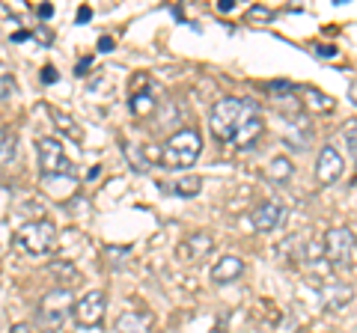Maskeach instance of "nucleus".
<instances>
[{
  "mask_svg": "<svg viewBox=\"0 0 357 333\" xmlns=\"http://www.w3.org/2000/svg\"><path fill=\"white\" fill-rule=\"evenodd\" d=\"M283 217H286V208L280 203H274V199H268V203H259L250 212V226L256 232H274L280 229Z\"/></svg>",
  "mask_w": 357,
  "mask_h": 333,
  "instance_id": "1a4fd4ad",
  "label": "nucleus"
},
{
  "mask_svg": "<svg viewBox=\"0 0 357 333\" xmlns=\"http://www.w3.org/2000/svg\"><path fill=\"white\" fill-rule=\"evenodd\" d=\"M54 125L63 128L72 140H81V137H84V134H81V128L75 125V119H72V116H66V114H60V110H54Z\"/></svg>",
  "mask_w": 357,
  "mask_h": 333,
  "instance_id": "412c9836",
  "label": "nucleus"
},
{
  "mask_svg": "<svg viewBox=\"0 0 357 333\" xmlns=\"http://www.w3.org/2000/svg\"><path fill=\"white\" fill-rule=\"evenodd\" d=\"M13 333H27V325H18V327H15Z\"/></svg>",
  "mask_w": 357,
  "mask_h": 333,
  "instance_id": "7c9ffc66",
  "label": "nucleus"
},
{
  "mask_svg": "<svg viewBox=\"0 0 357 333\" xmlns=\"http://www.w3.org/2000/svg\"><path fill=\"white\" fill-rule=\"evenodd\" d=\"M105 313H107V295L102 288H93V292H86L84 297H77L75 301V309H72V318L77 327H98L105 321Z\"/></svg>",
  "mask_w": 357,
  "mask_h": 333,
  "instance_id": "0eeeda50",
  "label": "nucleus"
},
{
  "mask_svg": "<svg viewBox=\"0 0 357 333\" xmlns=\"http://www.w3.org/2000/svg\"><path fill=\"white\" fill-rule=\"evenodd\" d=\"M262 131H265V122H262V116H256V119H250V122H248V125H244V128H241V134H238L236 140H232V146H236V149H250V146H253V143H256V140H259V137H262Z\"/></svg>",
  "mask_w": 357,
  "mask_h": 333,
  "instance_id": "dca6fc26",
  "label": "nucleus"
},
{
  "mask_svg": "<svg viewBox=\"0 0 357 333\" xmlns=\"http://www.w3.org/2000/svg\"><path fill=\"white\" fill-rule=\"evenodd\" d=\"M211 247H215V241H211L208 232H194V235L178 247V256L188 259V262H199L203 256H208Z\"/></svg>",
  "mask_w": 357,
  "mask_h": 333,
  "instance_id": "9b49d317",
  "label": "nucleus"
},
{
  "mask_svg": "<svg viewBox=\"0 0 357 333\" xmlns=\"http://www.w3.org/2000/svg\"><path fill=\"white\" fill-rule=\"evenodd\" d=\"M18 158V134L15 131H3L0 134V166H9Z\"/></svg>",
  "mask_w": 357,
  "mask_h": 333,
  "instance_id": "f3484780",
  "label": "nucleus"
},
{
  "mask_svg": "<svg viewBox=\"0 0 357 333\" xmlns=\"http://www.w3.org/2000/svg\"><path fill=\"white\" fill-rule=\"evenodd\" d=\"M86 69H89V60H81V63H77V75H81V77H84Z\"/></svg>",
  "mask_w": 357,
  "mask_h": 333,
  "instance_id": "c756f323",
  "label": "nucleus"
},
{
  "mask_svg": "<svg viewBox=\"0 0 357 333\" xmlns=\"http://www.w3.org/2000/svg\"><path fill=\"white\" fill-rule=\"evenodd\" d=\"M128 107H131L134 116H146L155 110V98H152V93H131Z\"/></svg>",
  "mask_w": 357,
  "mask_h": 333,
  "instance_id": "a211bd4d",
  "label": "nucleus"
},
{
  "mask_svg": "<svg viewBox=\"0 0 357 333\" xmlns=\"http://www.w3.org/2000/svg\"><path fill=\"white\" fill-rule=\"evenodd\" d=\"M15 93H18L15 77L9 75V72H0V102H13Z\"/></svg>",
  "mask_w": 357,
  "mask_h": 333,
  "instance_id": "4be33fe9",
  "label": "nucleus"
},
{
  "mask_svg": "<svg viewBox=\"0 0 357 333\" xmlns=\"http://www.w3.org/2000/svg\"><path fill=\"white\" fill-rule=\"evenodd\" d=\"M319 295H321V301H325L331 309H340V307H345V304L351 301V288L342 286V283H328V286H321Z\"/></svg>",
  "mask_w": 357,
  "mask_h": 333,
  "instance_id": "4468645a",
  "label": "nucleus"
},
{
  "mask_svg": "<svg viewBox=\"0 0 357 333\" xmlns=\"http://www.w3.org/2000/svg\"><path fill=\"white\" fill-rule=\"evenodd\" d=\"M155 325V318L149 313H137V309H128L122 313L114 325V333H149Z\"/></svg>",
  "mask_w": 357,
  "mask_h": 333,
  "instance_id": "9d476101",
  "label": "nucleus"
},
{
  "mask_svg": "<svg viewBox=\"0 0 357 333\" xmlns=\"http://www.w3.org/2000/svg\"><path fill=\"white\" fill-rule=\"evenodd\" d=\"M57 81V72H54V65H45L42 69V84H54Z\"/></svg>",
  "mask_w": 357,
  "mask_h": 333,
  "instance_id": "393cba45",
  "label": "nucleus"
},
{
  "mask_svg": "<svg viewBox=\"0 0 357 333\" xmlns=\"http://www.w3.org/2000/svg\"><path fill=\"white\" fill-rule=\"evenodd\" d=\"M256 116H259V104H256L253 98L227 95V98H218L215 107H211L208 128L220 143H232L241 134V128Z\"/></svg>",
  "mask_w": 357,
  "mask_h": 333,
  "instance_id": "f257e3e1",
  "label": "nucleus"
},
{
  "mask_svg": "<svg viewBox=\"0 0 357 333\" xmlns=\"http://www.w3.org/2000/svg\"><path fill=\"white\" fill-rule=\"evenodd\" d=\"M89 18H93V9H89V6L77 9V21H81V24H84V21H89Z\"/></svg>",
  "mask_w": 357,
  "mask_h": 333,
  "instance_id": "cd10ccee",
  "label": "nucleus"
},
{
  "mask_svg": "<svg viewBox=\"0 0 357 333\" xmlns=\"http://www.w3.org/2000/svg\"><path fill=\"white\" fill-rule=\"evenodd\" d=\"M342 140H345V149H349L351 161L357 164V119H349L342 128Z\"/></svg>",
  "mask_w": 357,
  "mask_h": 333,
  "instance_id": "aec40b11",
  "label": "nucleus"
},
{
  "mask_svg": "<svg viewBox=\"0 0 357 333\" xmlns=\"http://www.w3.org/2000/svg\"><path fill=\"white\" fill-rule=\"evenodd\" d=\"M248 18L250 21H268V18H271V9H268V6H250Z\"/></svg>",
  "mask_w": 357,
  "mask_h": 333,
  "instance_id": "b1692460",
  "label": "nucleus"
},
{
  "mask_svg": "<svg viewBox=\"0 0 357 333\" xmlns=\"http://www.w3.org/2000/svg\"><path fill=\"white\" fill-rule=\"evenodd\" d=\"M354 235H351V229H345V226H331L325 232V241H321V250H325V259L331 268H349L351 259H354Z\"/></svg>",
  "mask_w": 357,
  "mask_h": 333,
  "instance_id": "39448f33",
  "label": "nucleus"
},
{
  "mask_svg": "<svg viewBox=\"0 0 357 333\" xmlns=\"http://www.w3.org/2000/svg\"><path fill=\"white\" fill-rule=\"evenodd\" d=\"M351 98H354V104H357V86H351Z\"/></svg>",
  "mask_w": 357,
  "mask_h": 333,
  "instance_id": "2f4dec72",
  "label": "nucleus"
},
{
  "mask_svg": "<svg viewBox=\"0 0 357 333\" xmlns=\"http://www.w3.org/2000/svg\"><path fill=\"white\" fill-rule=\"evenodd\" d=\"M15 244L30 256H45L57 247V226L51 220H27L15 232Z\"/></svg>",
  "mask_w": 357,
  "mask_h": 333,
  "instance_id": "20e7f679",
  "label": "nucleus"
},
{
  "mask_svg": "<svg viewBox=\"0 0 357 333\" xmlns=\"http://www.w3.org/2000/svg\"><path fill=\"white\" fill-rule=\"evenodd\" d=\"M158 187L170 196H197L203 191V179H199V176H182V179H176V182H158Z\"/></svg>",
  "mask_w": 357,
  "mask_h": 333,
  "instance_id": "ddd939ff",
  "label": "nucleus"
},
{
  "mask_svg": "<svg viewBox=\"0 0 357 333\" xmlns=\"http://www.w3.org/2000/svg\"><path fill=\"white\" fill-rule=\"evenodd\" d=\"M292 176H295L292 158H286V155H274L271 164H268V179L277 182V185H283V182L292 179Z\"/></svg>",
  "mask_w": 357,
  "mask_h": 333,
  "instance_id": "2eb2a0df",
  "label": "nucleus"
},
{
  "mask_svg": "<svg viewBox=\"0 0 357 333\" xmlns=\"http://www.w3.org/2000/svg\"><path fill=\"white\" fill-rule=\"evenodd\" d=\"M36 152H39L42 182H51V179L77 182L75 164L69 161V155H66V149H63L60 140H54V137H39V140H36Z\"/></svg>",
  "mask_w": 357,
  "mask_h": 333,
  "instance_id": "7ed1b4c3",
  "label": "nucleus"
},
{
  "mask_svg": "<svg viewBox=\"0 0 357 333\" xmlns=\"http://www.w3.org/2000/svg\"><path fill=\"white\" fill-rule=\"evenodd\" d=\"M36 15H39V18H51V15H54V6H51V3H42V6L36 9Z\"/></svg>",
  "mask_w": 357,
  "mask_h": 333,
  "instance_id": "bb28decb",
  "label": "nucleus"
},
{
  "mask_svg": "<svg viewBox=\"0 0 357 333\" xmlns=\"http://www.w3.org/2000/svg\"><path fill=\"white\" fill-rule=\"evenodd\" d=\"M236 9V0H218V13H232Z\"/></svg>",
  "mask_w": 357,
  "mask_h": 333,
  "instance_id": "a878e982",
  "label": "nucleus"
},
{
  "mask_svg": "<svg viewBox=\"0 0 357 333\" xmlns=\"http://www.w3.org/2000/svg\"><path fill=\"white\" fill-rule=\"evenodd\" d=\"M3 131H6V128H3V122H0V134H3Z\"/></svg>",
  "mask_w": 357,
  "mask_h": 333,
  "instance_id": "473e14b6",
  "label": "nucleus"
},
{
  "mask_svg": "<svg viewBox=\"0 0 357 333\" xmlns=\"http://www.w3.org/2000/svg\"><path fill=\"white\" fill-rule=\"evenodd\" d=\"M131 256V247H105V262H107V268H122L126 265V259Z\"/></svg>",
  "mask_w": 357,
  "mask_h": 333,
  "instance_id": "6ab92c4d",
  "label": "nucleus"
},
{
  "mask_svg": "<svg viewBox=\"0 0 357 333\" xmlns=\"http://www.w3.org/2000/svg\"><path fill=\"white\" fill-rule=\"evenodd\" d=\"M244 274V262L238 256H220L211 265V280L215 283H236Z\"/></svg>",
  "mask_w": 357,
  "mask_h": 333,
  "instance_id": "f8f14e48",
  "label": "nucleus"
},
{
  "mask_svg": "<svg viewBox=\"0 0 357 333\" xmlns=\"http://www.w3.org/2000/svg\"><path fill=\"white\" fill-rule=\"evenodd\" d=\"M199 152H203V137H199V131L182 128L161 146V166H167V170H188V166L197 164Z\"/></svg>",
  "mask_w": 357,
  "mask_h": 333,
  "instance_id": "f03ea898",
  "label": "nucleus"
},
{
  "mask_svg": "<svg viewBox=\"0 0 357 333\" xmlns=\"http://www.w3.org/2000/svg\"><path fill=\"white\" fill-rule=\"evenodd\" d=\"M342 170H345V161H342V155L337 146H321L319 152V158H316V182L321 187H328L333 182H340L342 179Z\"/></svg>",
  "mask_w": 357,
  "mask_h": 333,
  "instance_id": "6e6552de",
  "label": "nucleus"
},
{
  "mask_svg": "<svg viewBox=\"0 0 357 333\" xmlns=\"http://www.w3.org/2000/svg\"><path fill=\"white\" fill-rule=\"evenodd\" d=\"M72 309H75L72 292L66 286H57V288H51V292L42 295L39 318H42V325H48V327H63V321L72 316Z\"/></svg>",
  "mask_w": 357,
  "mask_h": 333,
  "instance_id": "423d86ee",
  "label": "nucleus"
},
{
  "mask_svg": "<svg viewBox=\"0 0 357 333\" xmlns=\"http://www.w3.org/2000/svg\"><path fill=\"white\" fill-rule=\"evenodd\" d=\"M110 48H114V39H110V36H102V39H98V51H110Z\"/></svg>",
  "mask_w": 357,
  "mask_h": 333,
  "instance_id": "c85d7f7f",
  "label": "nucleus"
},
{
  "mask_svg": "<svg viewBox=\"0 0 357 333\" xmlns=\"http://www.w3.org/2000/svg\"><path fill=\"white\" fill-rule=\"evenodd\" d=\"M304 93H307V104L312 110H333V102L325 93H319V90H304Z\"/></svg>",
  "mask_w": 357,
  "mask_h": 333,
  "instance_id": "5701e85b",
  "label": "nucleus"
}]
</instances>
